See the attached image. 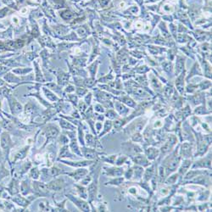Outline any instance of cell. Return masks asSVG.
<instances>
[{
  "label": "cell",
  "instance_id": "1",
  "mask_svg": "<svg viewBox=\"0 0 212 212\" xmlns=\"http://www.w3.org/2000/svg\"><path fill=\"white\" fill-rule=\"evenodd\" d=\"M177 154H178V150L176 149L174 152H172V154L171 155L167 156L166 159H165V160L163 161V164L161 166L165 169L166 177L169 176V175H171V174H172L173 172H175V171L180 166L182 158Z\"/></svg>",
  "mask_w": 212,
  "mask_h": 212
},
{
  "label": "cell",
  "instance_id": "2",
  "mask_svg": "<svg viewBox=\"0 0 212 212\" xmlns=\"http://www.w3.org/2000/svg\"><path fill=\"white\" fill-rule=\"evenodd\" d=\"M176 143H177V136L174 135V134H171L167 138V140L164 143V145L161 147V149L159 151L163 155H166L167 153L172 152V150L176 145Z\"/></svg>",
  "mask_w": 212,
  "mask_h": 212
},
{
  "label": "cell",
  "instance_id": "3",
  "mask_svg": "<svg viewBox=\"0 0 212 212\" xmlns=\"http://www.w3.org/2000/svg\"><path fill=\"white\" fill-rule=\"evenodd\" d=\"M199 169V168H206V169L211 170V151L209 153V155L203 158L199 159L193 164L192 169Z\"/></svg>",
  "mask_w": 212,
  "mask_h": 212
},
{
  "label": "cell",
  "instance_id": "4",
  "mask_svg": "<svg viewBox=\"0 0 212 212\" xmlns=\"http://www.w3.org/2000/svg\"><path fill=\"white\" fill-rule=\"evenodd\" d=\"M193 142H184L181 146L179 155L182 159H191L193 157Z\"/></svg>",
  "mask_w": 212,
  "mask_h": 212
},
{
  "label": "cell",
  "instance_id": "5",
  "mask_svg": "<svg viewBox=\"0 0 212 212\" xmlns=\"http://www.w3.org/2000/svg\"><path fill=\"white\" fill-rule=\"evenodd\" d=\"M104 172L107 176H112V177H117V176H122L124 174V169L121 166H115L111 168L108 167H104Z\"/></svg>",
  "mask_w": 212,
  "mask_h": 212
},
{
  "label": "cell",
  "instance_id": "6",
  "mask_svg": "<svg viewBox=\"0 0 212 212\" xmlns=\"http://www.w3.org/2000/svg\"><path fill=\"white\" fill-rule=\"evenodd\" d=\"M132 159H133V163H134L135 165L142 166V167H148V166L150 165L149 160L148 159V158L146 157V155H141V153H140V154H137L136 155L132 158Z\"/></svg>",
  "mask_w": 212,
  "mask_h": 212
},
{
  "label": "cell",
  "instance_id": "7",
  "mask_svg": "<svg viewBox=\"0 0 212 212\" xmlns=\"http://www.w3.org/2000/svg\"><path fill=\"white\" fill-rule=\"evenodd\" d=\"M192 159H184L183 160H182V164H181V166H180V167H179V170H178V175L181 177L182 176H183L184 175H185V173L188 172L189 170V168L191 167V166H192Z\"/></svg>",
  "mask_w": 212,
  "mask_h": 212
},
{
  "label": "cell",
  "instance_id": "8",
  "mask_svg": "<svg viewBox=\"0 0 212 212\" xmlns=\"http://www.w3.org/2000/svg\"><path fill=\"white\" fill-rule=\"evenodd\" d=\"M191 114H192V111H191V109H190V106L187 105L185 108L181 109L177 112H176V119L179 120V121L185 120Z\"/></svg>",
  "mask_w": 212,
  "mask_h": 212
},
{
  "label": "cell",
  "instance_id": "9",
  "mask_svg": "<svg viewBox=\"0 0 212 212\" xmlns=\"http://www.w3.org/2000/svg\"><path fill=\"white\" fill-rule=\"evenodd\" d=\"M159 153H160V151H159V149H156L155 147H149L148 149H145L146 157L148 158L149 161L156 159V158L159 156Z\"/></svg>",
  "mask_w": 212,
  "mask_h": 212
},
{
  "label": "cell",
  "instance_id": "10",
  "mask_svg": "<svg viewBox=\"0 0 212 212\" xmlns=\"http://www.w3.org/2000/svg\"><path fill=\"white\" fill-rule=\"evenodd\" d=\"M114 106H115L116 111L118 112V114H119L120 116H123V117L127 116V115H128V113H129L130 111V109H127L122 103H120L118 101H116V102L114 103Z\"/></svg>",
  "mask_w": 212,
  "mask_h": 212
},
{
  "label": "cell",
  "instance_id": "11",
  "mask_svg": "<svg viewBox=\"0 0 212 212\" xmlns=\"http://www.w3.org/2000/svg\"><path fill=\"white\" fill-rule=\"evenodd\" d=\"M69 197H70V199L72 200L73 202L76 204V206H78V208H79L80 210H82L83 211H89L90 209H89V206H88V205H87V203L84 202V201H83L82 199H76V198H73V196L69 195Z\"/></svg>",
  "mask_w": 212,
  "mask_h": 212
},
{
  "label": "cell",
  "instance_id": "12",
  "mask_svg": "<svg viewBox=\"0 0 212 212\" xmlns=\"http://www.w3.org/2000/svg\"><path fill=\"white\" fill-rule=\"evenodd\" d=\"M97 189H98V177H97L96 180L93 181L92 184H90L89 187H88V189H87V191H88V193H89L90 200H91V201L96 198Z\"/></svg>",
  "mask_w": 212,
  "mask_h": 212
},
{
  "label": "cell",
  "instance_id": "13",
  "mask_svg": "<svg viewBox=\"0 0 212 212\" xmlns=\"http://www.w3.org/2000/svg\"><path fill=\"white\" fill-rule=\"evenodd\" d=\"M83 155L88 159H97L99 157V155H100V153L97 152L95 149H85L84 148V149H83Z\"/></svg>",
  "mask_w": 212,
  "mask_h": 212
},
{
  "label": "cell",
  "instance_id": "14",
  "mask_svg": "<svg viewBox=\"0 0 212 212\" xmlns=\"http://www.w3.org/2000/svg\"><path fill=\"white\" fill-rule=\"evenodd\" d=\"M207 172H204V171H199V170H195V169H192L190 170V171H188L187 172L185 173V175H184V180H191L192 178H193V177H195V176H199V175H200V174H205V173H206Z\"/></svg>",
  "mask_w": 212,
  "mask_h": 212
},
{
  "label": "cell",
  "instance_id": "15",
  "mask_svg": "<svg viewBox=\"0 0 212 212\" xmlns=\"http://www.w3.org/2000/svg\"><path fill=\"white\" fill-rule=\"evenodd\" d=\"M154 174H155V165H152V166L149 165L148 166V168L146 169L144 175H143V181L148 182L149 180L152 179V177L154 176Z\"/></svg>",
  "mask_w": 212,
  "mask_h": 212
},
{
  "label": "cell",
  "instance_id": "16",
  "mask_svg": "<svg viewBox=\"0 0 212 212\" xmlns=\"http://www.w3.org/2000/svg\"><path fill=\"white\" fill-rule=\"evenodd\" d=\"M143 172H144V171H143V168H142V166H138V165H136V166L133 167V178L134 179V180H136V181H140V180L142 179Z\"/></svg>",
  "mask_w": 212,
  "mask_h": 212
},
{
  "label": "cell",
  "instance_id": "17",
  "mask_svg": "<svg viewBox=\"0 0 212 212\" xmlns=\"http://www.w3.org/2000/svg\"><path fill=\"white\" fill-rule=\"evenodd\" d=\"M63 180L57 179L55 181H53V182H50L49 185H47V188L49 189H52V190H60V189H62V187H63Z\"/></svg>",
  "mask_w": 212,
  "mask_h": 212
},
{
  "label": "cell",
  "instance_id": "18",
  "mask_svg": "<svg viewBox=\"0 0 212 212\" xmlns=\"http://www.w3.org/2000/svg\"><path fill=\"white\" fill-rule=\"evenodd\" d=\"M45 134H46L48 139H53L59 134V130L54 126H49L45 131Z\"/></svg>",
  "mask_w": 212,
  "mask_h": 212
},
{
  "label": "cell",
  "instance_id": "19",
  "mask_svg": "<svg viewBox=\"0 0 212 212\" xmlns=\"http://www.w3.org/2000/svg\"><path fill=\"white\" fill-rule=\"evenodd\" d=\"M87 173H88V172H87V170L79 169V170H76V172H74L70 173V175L71 176H73L75 179H76V180H79V179L84 177V176H86Z\"/></svg>",
  "mask_w": 212,
  "mask_h": 212
},
{
  "label": "cell",
  "instance_id": "20",
  "mask_svg": "<svg viewBox=\"0 0 212 212\" xmlns=\"http://www.w3.org/2000/svg\"><path fill=\"white\" fill-rule=\"evenodd\" d=\"M33 186L35 189H36V192L38 194H43V193H46L48 192V190H47L48 188L43 183H41V182H34Z\"/></svg>",
  "mask_w": 212,
  "mask_h": 212
},
{
  "label": "cell",
  "instance_id": "21",
  "mask_svg": "<svg viewBox=\"0 0 212 212\" xmlns=\"http://www.w3.org/2000/svg\"><path fill=\"white\" fill-rule=\"evenodd\" d=\"M183 78H184V71L182 75L177 77L176 80V88L181 93H183V89H184V82H183Z\"/></svg>",
  "mask_w": 212,
  "mask_h": 212
},
{
  "label": "cell",
  "instance_id": "22",
  "mask_svg": "<svg viewBox=\"0 0 212 212\" xmlns=\"http://www.w3.org/2000/svg\"><path fill=\"white\" fill-rule=\"evenodd\" d=\"M121 102H122V104H125L127 106H129L131 108H135L136 107V102H134V100H133L131 98L127 96L121 97V99H119Z\"/></svg>",
  "mask_w": 212,
  "mask_h": 212
},
{
  "label": "cell",
  "instance_id": "23",
  "mask_svg": "<svg viewBox=\"0 0 212 212\" xmlns=\"http://www.w3.org/2000/svg\"><path fill=\"white\" fill-rule=\"evenodd\" d=\"M210 113H211V111L208 110V109H206L204 105L197 107L193 111L194 115H199V116H204V115H207V114H210Z\"/></svg>",
  "mask_w": 212,
  "mask_h": 212
},
{
  "label": "cell",
  "instance_id": "24",
  "mask_svg": "<svg viewBox=\"0 0 212 212\" xmlns=\"http://www.w3.org/2000/svg\"><path fill=\"white\" fill-rule=\"evenodd\" d=\"M180 177V176L178 175V173H174L172 176H166V180L165 181V183L166 184H171V185H173L176 183V181L178 180V178Z\"/></svg>",
  "mask_w": 212,
  "mask_h": 212
},
{
  "label": "cell",
  "instance_id": "25",
  "mask_svg": "<svg viewBox=\"0 0 212 212\" xmlns=\"http://www.w3.org/2000/svg\"><path fill=\"white\" fill-rule=\"evenodd\" d=\"M112 126H113L112 121H111L110 120H106L105 122H104V126L103 133H100V138L103 137L104 135V134H106L107 133H109V131L111 130V128H112Z\"/></svg>",
  "mask_w": 212,
  "mask_h": 212
},
{
  "label": "cell",
  "instance_id": "26",
  "mask_svg": "<svg viewBox=\"0 0 212 212\" xmlns=\"http://www.w3.org/2000/svg\"><path fill=\"white\" fill-rule=\"evenodd\" d=\"M125 180V177H122V176H117V177H115L113 178L112 180H110L109 182H107V185H113V186H120L121 183H123Z\"/></svg>",
  "mask_w": 212,
  "mask_h": 212
},
{
  "label": "cell",
  "instance_id": "27",
  "mask_svg": "<svg viewBox=\"0 0 212 212\" xmlns=\"http://www.w3.org/2000/svg\"><path fill=\"white\" fill-rule=\"evenodd\" d=\"M104 116L107 117V118H109V120H116L117 119V118H119L118 114H117L113 109H109V110H107Z\"/></svg>",
  "mask_w": 212,
  "mask_h": 212
},
{
  "label": "cell",
  "instance_id": "28",
  "mask_svg": "<svg viewBox=\"0 0 212 212\" xmlns=\"http://www.w3.org/2000/svg\"><path fill=\"white\" fill-rule=\"evenodd\" d=\"M183 67H184V60L181 57H178L176 65V74L181 72L183 69Z\"/></svg>",
  "mask_w": 212,
  "mask_h": 212
},
{
  "label": "cell",
  "instance_id": "29",
  "mask_svg": "<svg viewBox=\"0 0 212 212\" xmlns=\"http://www.w3.org/2000/svg\"><path fill=\"white\" fill-rule=\"evenodd\" d=\"M128 159V157L126 155H121L117 156V158L116 159V162H115V165L116 166H121L123 164H125L126 161Z\"/></svg>",
  "mask_w": 212,
  "mask_h": 212
},
{
  "label": "cell",
  "instance_id": "30",
  "mask_svg": "<svg viewBox=\"0 0 212 212\" xmlns=\"http://www.w3.org/2000/svg\"><path fill=\"white\" fill-rule=\"evenodd\" d=\"M118 155H113L106 156L105 158H103L102 160L104 161V162H108L109 164H112V165H115V162H116V159L117 158Z\"/></svg>",
  "mask_w": 212,
  "mask_h": 212
},
{
  "label": "cell",
  "instance_id": "31",
  "mask_svg": "<svg viewBox=\"0 0 212 212\" xmlns=\"http://www.w3.org/2000/svg\"><path fill=\"white\" fill-rule=\"evenodd\" d=\"M210 196V190H207V191H205V192H202L199 195V198L197 199L198 201H206L207 199H209Z\"/></svg>",
  "mask_w": 212,
  "mask_h": 212
},
{
  "label": "cell",
  "instance_id": "32",
  "mask_svg": "<svg viewBox=\"0 0 212 212\" xmlns=\"http://www.w3.org/2000/svg\"><path fill=\"white\" fill-rule=\"evenodd\" d=\"M131 139H132V141H133V142H142V136L141 135V133H134L133 134V136H132V138H131Z\"/></svg>",
  "mask_w": 212,
  "mask_h": 212
},
{
  "label": "cell",
  "instance_id": "33",
  "mask_svg": "<svg viewBox=\"0 0 212 212\" xmlns=\"http://www.w3.org/2000/svg\"><path fill=\"white\" fill-rule=\"evenodd\" d=\"M60 126H61V127L64 128V129H75V126H72L71 124H70L69 122H67V121H60Z\"/></svg>",
  "mask_w": 212,
  "mask_h": 212
},
{
  "label": "cell",
  "instance_id": "34",
  "mask_svg": "<svg viewBox=\"0 0 212 212\" xmlns=\"http://www.w3.org/2000/svg\"><path fill=\"white\" fill-rule=\"evenodd\" d=\"M124 176L126 180H131L133 176V168H128L126 172H124Z\"/></svg>",
  "mask_w": 212,
  "mask_h": 212
},
{
  "label": "cell",
  "instance_id": "35",
  "mask_svg": "<svg viewBox=\"0 0 212 212\" xmlns=\"http://www.w3.org/2000/svg\"><path fill=\"white\" fill-rule=\"evenodd\" d=\"M78 189V193H79V194L81 197H83V199H86L87 198V190L85 189H83V188H82V187H78L77 188Z\"/></svg>",
  "mask_w": 212,
  "mask_h": 212
},
{
  "label": "cell",
  "instance_id": "36",
  "mask_svg": "<svg viewBox=\"0 0 212 212\" xmlns=\"http://www.w3.org/2000/svg\"><path fill=\"white\" fill-rule=\"evenodd\" d=\"M70 147H71V149H72V150L74 151V152H76V154L80 155L79 149H78V147H77V144H76V141H74V140H73L72 142H71V145H70Z\"/></svg>",
  "mask_w": 212,
  "mask_h": 212
},
{
  "label": "cell",
  "instance_id": "37",
  "mask_svg": "<svg viewBox=\"0 0 212 212\" xmlns=\"http://www.w3.org/2000/svg\"><path fill=\"white\" fill-rule=\"evenodd\" d=\"M182 202H183V198L182 196H179L175 199V201L173 202V206H179V205L182 204Z\"/></svg>",
  "mask_w": 212,
  "mask_h": 212
},
{
  "label": "cell",
  "instance_id": "38",
  "mask_svg": "<svg viewBox=\"0 0 212 212\" xmlns=\"http://www.w3.org/2000/svg\"><path fill=\"white\" fill-rule=\"evenodd\" d=\"M31 176H32V177H33L34 179L38 178V176H39V172H38V171H37V169H36V168L32 170V172H31Z\"/></svg>",
  "mask_w": 212,
  "mask_h": 212
},
{
  "label": "cell",
  "instance_id": "39",
  "mask_svg": "<svg viewBox=\"0 0 212 212\" xmlns=\"http://www.w3.org/2000/svg\"><path fill=\"white\" fill-rule=\"evenodd\" d=\"M94 109L99 113H104V111H105L104 108L102 105H100V104H96L94 106Z\"/></svg>",
  "mask_w": 212,
  "mask_h": 212
},
{
  "label": "cell",
  "instance_id": "40",
  "mask_svg": "<svg viewBox=\"0 0 212 212\" xmlns=\"http://www.w3.org/2000/svg\"><path fill=\"white\" fill-rule=\"evenodd\" d=\"M128 193L132 195H136L137 193H138V189H136V187H131L128 189Z\"/></svg>",
  "mask_w": 212,
  "mask_h": 212
},
{
  "label": "cell",
  "instance_id": "41",
  "mask_svg": "<svg viewBox=\"0 0 212 212\" xmlns=\"http://www.w3.org/2000/svg\"><path fill=\"white\" fill-rule=\"evenodd\" d=\"M163 126V122L161 121H155L154 123V128H160Z\"/></svg>",
  "mask_w": 212,
  "mask_h": 212
},
{
  "label": "cell",
  "instance_id": "42",
  "mask_svg": "<svg viewBox=\"0 0 212 212\" xmlns=\"http://www.w3.org/2000/svg\"><path fill=\"white\" fill-rule=\"evenodd\" d=\"M91 180H92V177H91V176H87L86 178L83 180L82 183H83V185H87V184H88V183H89Z\"/></svg>",
  "mask_w": 212,
  "mask_h": 212
},
{
  "label": "cell",
  "instance_id": "43",
  "mask_svg": "<svg viewBox=\"0 0 212 212\" xmlns=\"http://www.w3.org/2000/svg\"><path fill=\"white\" fill-rule=\"evenodd\" d=\"M86 92L87 91L85 89H81V88H78V89H77V94H78V95H81V96H83V94L86 93Z\"/></svg>",
  "mask_w": 212,
  "mask_h": 212
},
{
  "label": "cell",
  "instance_id": "44",
  "mask_svg": "<svg viewBox=\"0 0 212 212\" xmlns=\"http://www.w3.org/2000/svg\"><path fill=\"white\" fill-rule=\"evenodd\" d=\"M95 126H96L97 130H98V131H100V129H102V123L97 122L96 124H95Z\"/></svg>",
  "mask_w": 212,
  "mask_h": 212
},
{
  "label": "cell",
  "instance_id": "45",
  "mask_svg": "<svg viewBox=\"0 0 212 212\" xmlns=\"http://www.w3.org/2000/svg\"><path fill=\"white\" fill-rule=\"evenodd\" d=\"M86 102L87 104H90V102H91V94H88V96L86 97Z\"/></svg>",
  "mask_w": 212,
  "mask_h": 212
}]
</instances>
